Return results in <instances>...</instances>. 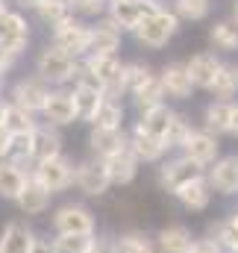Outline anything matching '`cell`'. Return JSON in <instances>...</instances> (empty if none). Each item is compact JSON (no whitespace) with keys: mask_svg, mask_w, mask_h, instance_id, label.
Segmentation results:
<instances>
[{"mask_svg":"<svg viewBox=\"0 0 238 253\" xmlns=\"http://www.w3.org/2000/svg\"><path fill=\"white\" fill-rule=\"evenodd\" d=\"M209 94L212 100H224V103H236V94H238V74L233 65H221L215 83L209 85Z\"/></svg>","mask_w":238,"mask_h":253,"instance_id":"obj_30","label":"cell"},{"mask_svg":"<svg viewBox=\"0 0 238 253\" xmlns=\"http://www.w3.org/2000/svg\"><path fill=\"white\" fill-rule=\"evenodd\" d=\"M6 129L12 132V135H24V132H36V115L33 112H27V109H21V106H15V103H9V109H6Z\"/></svg>","mask_w":238,"mask_h":253,"instance_id":"obj_35","label":"cell"},{"mask_svg":"<svg viewBox=\"0 0 238 253\" xmlns=\"http://www.w3.org/2000/svg\"><path fill=\"white\" fill-rule=\"evenodd\" d=\"M194 242H197V239L191 236L188 227L174 224V227L159 230V236H156V251L159 253H191Z\"/></svg>","mask_w":238,"mask_h":253,"instance_id":"obj_27","label":"cell"},{"mask_svg":"<svg viewBox=\"0 0 238 253\" xmlns=\"http://www.w3.org/2000/svg\"><path fill=\"white\" fill-rule=\"evenodd\" d=\"M91 126L123 129V103H120V97H109V94H106V100L100 103V109H97V115H94Z\"/></svg>","mask_w":238,"mask_h":253,"instance_id":"obj_32","label":"cell"},{"mask_svg":"<svg viewBox=\"0 0 238 253\" xmlns=\"http://www.w3.org/2000/svg\"><path fill=\"white\" fill-rule=\"evenodd\" d=\"M129 144V135L123 129H109V126H91L88 132V147L97 159H109L112 153H118Z\"/></svg>","mask_w":238,"mask_h":253,"instance_id":"obj_18","label":"cell"},{"mask_svg":"<svg viewBox=\"0 0 238 253\" xmlns=\"http://www.w3.org/2000/svg\"><path fill=\"white\" fill-rule=\"evenodd\" d=\"M36 233L21 224V221H12L3 227L0 233V253H33V245H36Z\"/></svg>","mask_w":238,"mask_h":253,"instance_id":"obj_24","label":"cell"},{"mask_svg":"<svg viewBox=\"0 0 238 253\" xmlns=\"http://www.w3.org/2000/svg\"><path fill=\"white\" fill-rule=\"evenodd\" d=\"M9 156H12V132L0 126V159H9Z\"/></svg>","mask_w":238,"mask_h":253,"instance_id":"obj_44","label":"cell"},{"mask_svg":"<svg viewBox=\"0 0 238 253\" xmlns=\"http://www.w3.org/2000/svg\"><path fill=\"white\" fill-rule=\"evenodd\" d=\"M153 71L144 62H123V74H120V94H132Z\"/></svg>","mask_w":238,"mask_h":253,"instance_id":"obj_38","label":"cell"},{"mask_svg":"<svg viewBox=\"0 0 238 253\" xmlns=\"http://www.w3.org/2000/svg\"><path fill=\"white\" fill-rule=\"evenodd\" d=\"M77 59L71 53L59 50L56 44H47L36 59V77H41L47 85H65L77 77Z\"/></svg>","mask_w":238,"mask_h":253,"instance_id":"obj_2","label":"cell"},{"mask_svg":"<svg viewBox=\"0 0 238 253\" xmlns=\"http://www.w3.org/2000/svg\"><path fill=\"white\" fill-rule=\"evenodd\" d=\"M209 42L215 50H224V53H236L238 50V27L233 21H218L212 24L209 30Z\"/></svg>","mask_w":238,"mask_h":253,"instance_id":"obj_31","label":"cell"},{"mask_svg":"<svg viewBox=\"0 0 238 253\" xmlns=\"http://www.w3.org/2000/svg\"><path fill=\"white\" fill-rule=\"evenodd\" d=\"M91 253H115V242H109V239H97V245H94V251Z\"/></svg>","mask_w":238,"mask_h":253,"instance_id":"obj_46","label":"cell"},{"mask_svg":"<svg viewBox=\"0 0 238 253\" xmlns=\"http://www.w3.org/2000/svg\"><path fill=\"white\" fill-rule=\"evenodd\" d=\"M191 135H194L191 121H188L185 115L174 112L171 126H168V132H165V147H168V150H182V147L188 144V138H191Z\"/></svg>","mask_w":238,"mask_h":253,"instance_id":"obj_33","label":"cell"},{"mask_svg":"<svg viewBox=\"0 0 238 253\" xmlns=\"http://www.w3.org/2000/svg\"><path fill=\"white\" fill-rule=\"evenodd\" d=\"M53 44L65 50V53H71L74 59H79V56H88V47H91V27L85 24V21H79V18H68V21H62L59 27H53Z\"/></svg>","mask_w":238,"mask_h":253,"instance_id":"obj_3","label":"cell"},{"mask_svg":"<svg viewBox=\"0 0 238 253\" xmlns=\"http://www.w3.org/2000/svg\"><path fill=\"white\" fill-rule=\"evenodd\" d=\"M159 80H162L165 97H171V100H188L191 91H194V83H191V74H188L185 62L165 65L162 74H159Z\"/></svg>","mask_w":238,"mask_h":253,"instance_id":"obj_14","label":"cell"},{"mask_svg":"<svg viewBox=\"0 0 238 253\" xmlns=\"http://www.w3.org/2000/svg\"><path fill=\"white\" fill-rule=\"evenodd\" d=\"M209 0H174V15L179 21H203L209 15Z\"/></svg>","mask_w":238,"mask_h":253,"instance_id":"obj_39","label":"cell"},{"mask_svg":"<svg viewBox=\"0 0 238 253\" xmlns=\"http://www.w3.org/2000/svg\"><path fill=\"white\" fill-rule=\"evenodd\" d=\"M27 180H30L27 168H21L12 159H0V197L3 200H18V194L24 191Z\"/></svg>","mask_w":238,"mask_h":253,"instance_id":"obj_26","label":"cell"},{"mask_svg":"<svg viewBox=\"0 0 238 253\" xmlns=\"http://www.w3.org/2000/svg\"><path fill=\"white\" fill-rule=\"evenodd\" d=\"M50 191L44 189L33 174H30V180H27V186H24V191L18 194V209L24 212V215H41V212H47L50 209Z\"/></svg>","mask_w":238,"mask_h":253,"instance_id":"obj_25","label":"cell"},{"mask_svg":"<svg viewBox=\"0 0 238 253\" xmlns=\"http://www.w3.org/2000/svg\"><path fill=\"white\" fill-rule=\"evenodd\" d=\"M132 103H135L138 112H147V109H156V106L165 103V88H162L159 74H150V77L132 91Z\"/></svg>","mask_w":238,"mask_h":253,"instance_id":"obj_28","label":"cell"},{"mask_svg":"<svg viewBox=\"0 0 238 253\" xmlns=\"http://www.w3.org/2000/svg\"><path fill=\"white\" fill-rule=\"evenodd\" d=\"M230 115H233V103L212 100V103L203 109V129L212 132V135H224V132H230Z\"/></svg>","mask_w":238,"mask_h":253,"instance_id":"obj_29","label":"cell"},{"mask_svg":"<svg viewBox=\"0 0 238 253\" xmlns=\"http://www.w3.org/2000/svg\"><path fill=\"white\" fill-rule=\"evenodd\" d=\"M159 3L156 0H109V15L115 21L120 33H135V27L144 21V15H150Z\"/></svg>","mask_w":238,"mask_h":253,"instance_id":"obj_8","label":"cell"},{"mask_svg":"<svg viewBox=\"0 0 238 253\" xmlns=\"http://www.w3.org/2000/svg\"><path fill=\"white\" fill-rule=\"evenodd\" d=\"M177 33H179V18L174 15V12H168V9L156 6L150 15H144V21L135 27V33H132V36H135L144 47L159 50V47H165Z\"/></svg>","mask_w":238,"mask_h":253,"instance_id":"obj_1","label":"cell"},{"mask_svg":"<svg viewBox=\"0 0 238 253\" xmlns=\"http://www.w3.org/2000/svg\"><path fill=\"white\" fill-rule=\"evenodd\" d=\"M221 65H224V62H221L215 53L203 50V53H194V56L185 62V68H188V74H191L194 88H206V91H209V85L215 83V77H218Z\"/></svg>","mask_w":238,"mask_h":253,"instance_id":"obj_23","label":"cell"},{"mask_svg":"<svg viewBox=\"0 0 238 253\" xmlns=\"http://www.w3.org/2000/svg\"><path fill=\"white\" fill-rule=\"evenodd\" d=\"M6 109H9V100H0V126L6 124Z\"/></svg>","mask_w":238,"mask_h":253,"instance_id":"obj_49","label":"cell"},{"mask_svg":"<svg viewBox=\"0 0 238 253\" xmlns=\"http://www.w3.org/2000/svg\"><path fill=\"white\" fill-rule=\"evenodd\" d=\"M212 239L224 248V253H238V218H224L212 227Z\"/></svg>","mask_w":238,"mask_h":253,"instance_id":"obj_36","label":"cell"},{"mask_svg":"<svg viewBox=\"0 0 238 253\" xmlns=\"http://www.w3.org/2000/svg\"><path fill=\"white\" fill-rule=\"evenodd\" d=\"M182 156L188 162H194L197 168H206V165H215L221 159V141L218 135L206 132V129H194V135L188 138V144L182 147Z\"/></svg>","mask_w":238,"mask_h":253,"instance_id":"obj_10","label":"cell"},{"mask_svg":"<svg viewBox=\"0 0 238 253\" xmlns=\"http://www.w3.org/2000/svg\"><path fill=\"white\" fill-rule=\"evenodd\" d=\"M212 183H209V177H194L191 183H185V186H179L174 191V197H177L179 203L188 209V212H203V209H209V203H212Z\"/></svg>","mask_w":238,"mask_h":253,"instance_id":"obj_19","label":"cell"},{"mask_svg":"<svg viewBox=\"0 0 238 253\" xmlns=\"http://www.w3.org/2000/svg\"><path fill=\"white\" fill-rule=\"evenodd\" d=\"M71 97H74V106H77L79 121H94L100 103L106 100V88H100V85H85V83H74Z\"/></svg>","mask_w":238,"mask_h":253,"instance_id":"obj_20","label":"cell"},{"mask_svg":"<svg viewBox=\"0 0 238 253\" xmlns=\"http://www.w3.org/2000/svg\"><path fill=\"white\" fill-rule=\"evenodd\" d=\"M82 65L88 68V74H94V77L103 83V88H106L109 97H120V74H123V62H120L118 56H85Z\"/></svg>","mask_w":238,"mask_h":253,"instance_id":"obj_12","label":"cell"},{"mask_svg":"<svg viewBox=\"0 0 238 253\" xmlns=\"http://www.w3.org/2000/svg\"><path fill=\"white\" fill-rule=\"evenodd\" d=\"M36 15H39L44 24H50V30H53V27H59L62 21H68L74 12H71V3H68V0H44V3L36 9Z\"/></svg>","mask_w":238,"mask_h":253,"instance_id":"obj_37","label":"cell"},{"mask_svg":"<svg viewBox=\"0 0 238 253\" xmlns=\"http://www.w3.org/2000/svg\"><path fill=\"white\" fill-rule=\"evenodd\" d=\"M171 118H174V112L162 103V106H156V109L141 112V121H138V124L144 126L147 132H153V135H159V138L165 141V132H168V126H171Z\"/></svg>","mask_w":238,"mask_h":253,"instance_id":"obj_34","label":"cell"},{"mask_svg":"<svg viewBox=\"0 0 238 253\" xmlns=\"http://www.w3.org/2000/svg\"><path fill=\"white\" fill-rule=\"evenodd\" d=\"M209 183L218 194H238V156H221L215 168H209Z\"/></svg>","mask_w":238,"mask_h":253,"instance_id":"obj_22","label":"cell"},{"mask_svg":"<svg viewBox=\"0 0 238 253\" xmlns=\"http://www.w3.org/2000/svg\"><path fill=\"white\" fill-rule=\"evenodd\" d=\"M27 44H30V24H27V18L21 12H9L0 21V47L18 59L27 50Z\"/></svg>","mask_w":238,"mask_h":253,"instance_id":"obj_9","label":"cell"},{"mask_svg":"<svg viewBox=\"0 0 238 253\" xmlns=\"http://www.w3.org/2000/svg\"><path fill=\"white\" fill-rule=\"evenodd\" d=\"M129 150L135 153L138 162H159V159L168 153L165 141H162L159 135L147 132L141 124H135L132 126V132H129Z\"/></svg>","mask_w":238,"mask_h":253,"instance_id":"obj_15","label":"cell"},{"mask_svg":"<svg viewBox=\"0 0 238 253\" xmlns=\"http://www.w3.org/2000/svg\"><path fill=\"white\" fill-rule=\"evenodd\" d=\"M200 174H203V168H197V165L188 162L185 156H177V159L162 162V168H159V183H162V189H168L171 194H174L179 186L191 183V180L200 177Z\"/></svg>","mask_w":238,"mask_h":253,"instance_id":"obj_13","label":"cell"},{"mask_svg":"<svg viewBox=\"0 0 238 253\" xmlns=\"http://www.w3.org/2000/svg\"><path fill=\"white\" fill-rule=\"evenodd\" d=\"M233 24L238 27V0H236V6H233Z\"/></svg>","mask_w":238,"mask_h":253,"instance_id":"obj_50","label":"cell"},{"mask_svg":"<svg viewBox=\"0 0 238 253\" xmlns=\"http://www.w3.org/2000/svg\"><path fill=\"white\" fill-rule=\"evenodd\" d=\"M106 162V171H109V180H112V186H129L135 177H138V159H135V153L129 150V144L118 150V153H112L109 159H103Z\"/></svg>","mask_w":238,"mask_h":253,"instance_id":"obj_21","label":"cell"},{"mask_svg":"<svg viewBox=\"0 0 238 253\" xmlns=\"http://www.w3.org/2000/svg\"><path fill=\"white\" fill-rule=\"evenodd\" d=\"M53 245L59 253H91L97 239L94 236H56Z\"/></svg>","mask_w":238,"mask_h":253,"instance_id":"obj_41","label":"cell"},{"mask_svg":"<svg viewBox=\"0 0 238 253\" xmlns=\"http://www.w3.org/2000/svg\"><path fill=\"white\" fill-rule=\"evenodd\" d=\"M68 3H71V12L85 15V18L103 15V12L109 9V0H68Z\"/></svg>","mask_w":238,"mask_h":253,"instance_id":"obj_42","label":"cell"},{"mask_svg":"<svg viewBox=\"0 0 238 253\" xmlns=\"http://www.w3.org/2000/svg\"><path fill=\"white\" fill-rule=\"evenodd\" d=\"M15 3H18V6H24V9H39L44 0H15Z\"/></svg>","mask_w":238,"mask_h":253,"instance_id":"obj_48","label":"cell"},{"mask_svg":"<svg viewBox=\"0 0 238 253\" xmlns=\"http://www.w3.org/2000/svg\"><path fill=\"white\" fill-rule=\"evenodd\" d=\"M3 77H6V71H3V68H0V85H3Z\"/></svg>","mask_w":238,"mask_h":253,"instance_id":"obj_51","label":"cell"},{"mask_svg":"<svg viewBox=\"0 0 238 253\" xmlns=\"http://www.w3.org/2000/svg\"><path fill=\"white\" fill-rule=\"evenodd\" d=\"M115 253H156V248L144 233H126L115 239Z\"/></svg>","mask_w":238,"mask_h":253,"instance_id":"obj_40","label":"cell"},{"mask_svg":"<svg viewBox=\"0 0 238 253\" xmlns=\"http://www.w3.org/2000/svg\"><path fill=\"white\" fill-rule=\"evenodd\" d=\"M236 74H238V68H236Z\"/></svg>","mask_w":238,"mask_h":253,"instance_id":"obj_53","label":"cell"},{"mask_svg":"<svg viewBox=\"0 0 238 253\" xmlns=\"http://www.w3.org/2000/svg\"><path fill=\"white\" fill-rule=\"evenodd\" d=\"M62 156V135L56 126L50 124H39L33 132V150H30V159L33 165L39 162H47V159H56Z\"/></svg>","mask_w":238,"mask_h":253,"instance_id":"obj_16","label":"cell"},{"mask_svg":"<svg viewBox=\"0 0 238 253\" xmlns=\"http://www.w3.org/2000/svg\"><path fill=\"white\" fill-rule=\"evenodd\" d=\"M53 230L56 236H94L97 221L88 206L82 203H65L53 215Z\"/></svg>","mask_w":238,"mask_h":253,"instance_id":"obj_4","label":"cell"},{"mask_svg":"<svg viewBox=\"0 0 238 253\" xmlns=\"http://www.w3.org/2000/svg\"><path fill=\"white\" fill-rule=\"evenodd\" d=\"M191 253H224V248L215 242V239H197Z\"/></svg>","mask_w":238,"mask_h":253,"instance_id":"obj_43","label":"cell"},{"mask_svg":"<svg viewBox=\"0 0 238 253\" xmlns=\"http://www.w3.org/2000/svg\"><path fill=\"white\" fill-rule=\"evenodd\" d=\"M50 91H53V88H50L41 77H24V80H18V83L12 85L9 103H15V106L27 109V112H33V115H39V112L44 109V103H47Z\"/></svg>","mask_w":238,"mask_h":253,"instance_id":"obj_6","label":"cell"},{"mask_svg":"<svg viewBox=\"0 0 238 253\" xmlns=\"http://www.w3.org/2000/svg\"><path fill=\"white\" fill-rule=\"evenodd\" d=\"M120 33L115 27L112 18H103L100 24L91 27V47H88V56H118L120 47Z\"/></svg>","mask_w":238,"mask_h":253,"instance_id":"obj_17","label":"cell"},{"mask_svg":"<svg viewBox=\"0 0 238 253\" xmlns=\"http://www.w3.org/2000/svg\"><path fill=\"white\" fill-rule=\"evenodd\" d=\"M33 177L50 191H65L74 186V177H77V165L68 159V156H56V159H47V162H39L33 168Z\"/></svg>","mask_w":238,"mask_h":253,"instance_id":"obj_5","label":"cell"},{"mask_svg":"<svg viewBox=\"0 0 238 253\" xmlns=\"http://www.w3.org/2000/svg\"><path fill=\"white\" fill-rule=\"evenodd\" d=\"M41 115H44L47 124L56 126V129H59V126H71V124L79 121L77 106H74V97H71V91H65V88H53V91H50V97H47Z\"/></svg>","mask_w":238,"mask_h":253,"instance_id":"obj_11","label":"cell"},{"mask_svg":"<svg viewBox=\"0 0 238 253\" xmlns=\"http://www.w3.org/2000/svg\"><path fill=\"white\" fill-rule=\"evenodd\" d=\"M230 135H238V103H233V115H230Z\"/></svg>","mask_w":238,"mask_h":253,"instance_id":"obj_47","label":"cell"},{"mask_svg":"<svg viewBox=\"0 0 238 253\" xmlns=\"http://www.w3.org/2000/svg\"><path fill=\"white\" fill-rule=\"evenodd\" d=\"M74 186L82 191L85 197H103L112 180H109V171H106V162L103 159H85L77 165V177H74Z\"/></svg>","mask_w":238,"mask_h":253,"instance_id":"obj_7","label":"cell"},{"mask_svg":"<svg viewBox=\"0 0 238 253\" xmlns=\"http://www.w3.org/2000/svg\"><path fill=\"white\" fill-rule=\"evenodd\" d=\"M236 218H238V209H236Z\"/></svg>","mask_w":238,"mask_h":253,"instance_id":"obj_52","label":"cell"},{"mask_svg":"<svg viewBox=\"0 0 238 253\" xmlns=\"http://www.w3.org/2000/svg\"><path fill=\"white\" fill-rule=\"evenodd\" d=\"M33 253H59V251H56V245H53V242H47V239H36Z\"/></svg>","mask_w":238,"mask_h":253,"instance_id":"obj_45","label":"cell"}]
</instances>
